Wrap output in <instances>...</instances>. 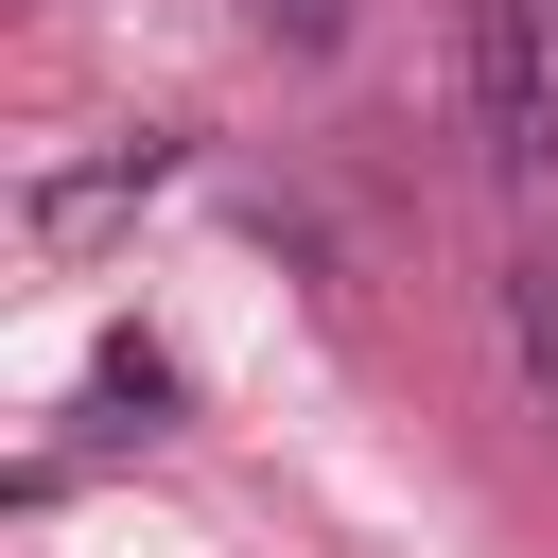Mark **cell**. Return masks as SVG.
<instances>
[{
  "mask_svg": "<svg viewBox=\"0 0 558 558\" xmlns=\"http://www.w3.org/2000/svg\"><path fill=\"white\" fill-rule=\"evenodd\" d=\"M453 52H471V140L506 192L558 174V17L541 0H453Z\"/></svg>",
  "mask_w": 558,
  "mask_h": 558,
  "instance_id": "cell-1",
  "label": "cell"
},
{
  "mask_svg": "<svg viewBox=\"0 0 558 558\" xmlns=\"http://www.w3.org/2000/svg\"><path fill=\"white\" fill-rule=\"evenodd\" d=\"M157 174H174V140H122V157H105V174H52V192H35V227H52V244H70V227H105V209H140V192H157Z\"/></svg>",
  "mask_w": 558,
  "mask_h": 558,
  "instance_id": "cell-2",
  "label": "cell"
},
{
  "mask_svg": "<svg viewBox=\"0 0 558 558\" xmlns=\"http://www.w3.org/2000/svg\"><path fill=\"white\" fill-rule=\"evenodd\" d=\"M506 349H523V384L558 401V244H523V262H506Z\"/></svg>",
  "mask_w": 558,
  "mask_h": 558,
  "instance_id": "cell-3",
  "label": "cell"
},
{
  "mask_svg": "<svg viewBox=\"0 0 558 558\" xmlns=\"http://www.w3.org/2000/svg\"><path fill=\"white\" fill-rule=\"evenodd\" d=\"M262 17H279V52H331L349 35V0H262Z\"/></svg>",
  "mask_w": 558,
  "mask_h": 558,
  "instance_id": "cell-4",
  "label": "cell"
},
{
  "mask_svg": "<svg viewBox=\"0 0 558 558\" xmlns=\"http://www.w3.org/2000/svg\"><path fill=\"white\" fill-rule=\"evenodd\" d=\"M541 17H558V0H541Z\"/></svg>",
  "mask_w": 558,
  "mask_h": 558,
  "instance_id": "cell-5",
  "label": "cell"
}]
</instances>
